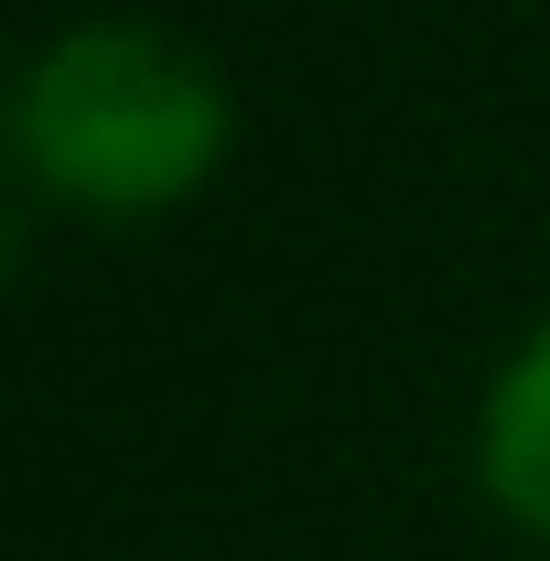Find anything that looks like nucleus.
I'll list each match as a JSON object with an SVG mask.
<instances>
[{
  "label": "nucleus",
  "mask_w": 550,
  "mask_h": 561,
  "mask_svg": "<svg viewBox=\"0 0 550 561\" xmlns=\"http://www.w3.org/2000/svg\"><path fill=\"white\" fill-rule=\"evenodd\" d=\"M475 486H485V507H496L518 540H550V313L507 346V367L485 378Z\"/></svg>",
  "instance_id": "obj_2"
},
{
  "label": "nucleus",
  "mask_w": 550,
  "mask_h": 561,
  "mask_svg": "<svg viewBox=\"0 0 550 561\" xmlns=\"http://www.w3.org/2000/svg\"><path fill=\"white\" fill-rule=\"evenodd\" d=\"M238 140L227 76L162 22H76L11 87L22 173L76 216H162L206 195Z\"/></svg>",
  "instance_id": "obj_1"
}]
</instances>
